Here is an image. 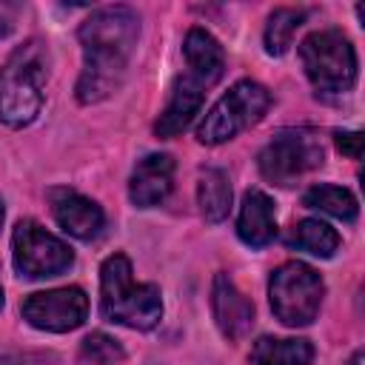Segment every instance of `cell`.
Segmentation results:
<instances>
[{
    "instance_id": "6da1fadb",
    "label": "cell",
    "mask_w": 365,
    "mask_h": 365,
    "mask_svg": "<svg viewBox=\"0 0 365 365\" xmlns=\"http://www.w3.org/2000/svg\"><path fill=\"white\" fill-rule=\"evenodd\" d=\"M77 37L83 46L77 100L86 106L100 103L114 94L125 77L128 60L140 37V20L125 6H106L83 20Z\"/></svg>"
},
{
    "instance_id": "7a4b0ae2",
    "label": "cell",
    "mask_w": 365,
    "mask_h": 365,
    "mask_svg": "<svg viewBox=\"0 0 365 365\" xmlns=\"http://www.w3.org/2000/svg\"><path fill=\"white\" fill-rule=\"evenodd\" d=\"M100 314L108 322L148 331L163 317L160 288L151 282H134L125 254H111L100 268Z\"/></svg>"
},
{
    "instance_id": "3957f363",
    "label": "cell",
    "mask_w": 365,
    "mask_h": 365,
    "mask_svg": "<svg viewBox=\"0 0 365 365\" xmlns=\"http://www.w3.org/2000/svg\"><path fill=\"white\" fill-rule=\"evenodd\" d=\"M48 51L40 40L17 46L0 68V120L11 128L29 125L43 106Z\"/></svg>"
},
{
    "instance_id": "277c9868",
    "label": "cell",
    "mask_w": 365,
    "mask_h": 365,
    "mask_svg": "<svg viewBox=\"0 0 365 365\" xmlns=\"http://www.w3.org/2000/svg\"><path fill=\"white\" fill-rule=\"evenodd\" d=\"M299 60L305 77L322 94H342L356 83V51L336 29L308 34L299 43Z\"/></svg>"
},
{
    "instance_id": "5b68a950",
    "label": "cell",
    "mask_w": 365,
    "mask_h": 365,
    "mask_svg": "<svg viewBox=\"0 0 365 365\" xmlns=\"http://www.w3.org/2000/svg\"><path fill=\"white\" fill-rule=\"evenodd\" d=\"M268 106H271V94L265 86H259L254 80H240L202 117V123L197 125V140L202 145L228 143L248 125L259 123L262 114L268 111Z\"/></svg>"
},
{
    "instance_id": "8992f818",
    "label": "cell",
    "mask_w": 365,
    "mask_h": 365,
    "mask_svg": "<svg viewBox=\"0 0 365 365\" xmlns=\"http://www.w3.org/2000/svg\"><path fill=\"white\" fill-rule=\"evenodd\" d=\"M322 294H325L322 277L311 265L297 262V259L279 265L271 274V282H268L271 311L288 328L311 325L317 311H319Z\"/></svg>"
},
{
    "instance_id": "52a82bcc",
    "label": "cell",
    "mask_w": 365,
    "mask_h": 365,
    "mask_svg": "<svg viewBox=\"0 0 365 365\" xmlns=\"http://www.w3.org/2000/svg\"><path fill=\"white\" fill-rule=\"evenodd\" d=\"M11 254H14V268L26 279H43V277H57L71 268L74 254L71 248L48 234L40 222L34 220H20L11 234Z\"/></svg>"
},
{
    "instance_id": "ba28073f",
    "label": "cell",
    "mask_w": 365,
    "mask_h": 365,
    "mask_svg": "<svg viewBox=\"0 0 365 365\" xmlns=\"http://www.w3.org/2000/svg\"><path fill=\"white\" fill-rule=\"evenodd\" d=\"M322 160H325V151L311 134H305V131H282L259 151L257 165H259V174L268 182L291 185L302 174L319 168Z\"/></svg>"
},
{
    "instance_id": "9c48e42d",
    "label": "cell",
    "mask_w": 365,
    "mask_h": 365,
    "mask_svg": "<svg viewBox=\"0 0 365 365\" xmlns=\"http://www.w3.org/2000/svg\"><path fill=\"white\" fill-rule=\"evenodd\" d=\"M23 319L31 328L51 331V334H66L74 331L86 322L88 317V297L83 288H51V291H37L23 299L20 305Z\"/></svg>"
},
{
    "instance_id": "30bf717a",
    "label": "cell",
    "mask_w": 365,
    "mask_h": 365,
    "mask_svg": "<svg viewBox=\"0 0 365 365\" xmlns=\"http://www.w3.org/2000/svg\"><path fill=\"white\" fill-rule=\"evenodd\" d=\"M208 88H211V83H208L205 77H200L197 71L188 68L185 74H180V77L174 80L171 97H168V103H165L160 120L154 123L157 137L171 140V137L182 134V131L191 125V120L200 114Z\"/></svg>"
},
{
    "instance_id": "8fae6325",
    "label": "cell",
    "mask_w": 365,
    "mask_h": 365,
    "mask_svg": "<svg viewBox=\"0 0 365 365\" xmlns=\"http://www.w3.org/2000/svg\"><path fill=\"white\" fill-rule=\"evenodd\" d=\"M211 311H214L217 328L231 342L242 339L248 334V328L254 325V305H251V299L222 271L211 282Z\"/></svg>"
},
{
    "instance_id": "7c38bea8",
    "label": "cell",
    "mask_w": 365,
    "mask_h": 365,
    "mask_svg": "<svg viewBox=\"0 0 365 365\" xmlns=\"http://www.w3.org/2000/svg\"><path fill=\"white\" fill-rule=\"evenodd\" d=\"M48 200H51V214L66 234H71L77 240H94L103 231L106 217L94 200H88L71 188H51Z\"/></svg>"
},
{
    "instance_id": "4fadbf2b",
    "label": "cell",
    "mask_w": 365,
    "mask_h": 365,
    "mask_svg": "<svg viewBox=\"0 0 365 365\" xmlns=\"http://www.w3.org/2000/svg\"><path fill=\"white\" fill-rule=\"evenodd\" d=\"M174 185V160L168 154H145L128 182V197L137 208H154L160 205Z\"/></svg>"
},
{
    "instance_id": "5bb4252c",
    "label": "cell",
    "mask_w": 365,
    "mask_h": 365,
    "mask_svg": "<svg viewBox=\"0 0 365 365\" xmlns=\"http://www.w3.org/2000/svg\"><path fill=\"white\" fill-rule=\"evenodd\" d=\"M237 234L251 248H262L277 237L274 200L265 191H259V188L245 191L242 205H240V217H237Z\"/></svg>"
},
{
    "instance_id": "9a60e30c",
    "label": "cell",
    "mask_w": 365,
    "mask_h": 365,
    "mask_svg": "<svg viewBox=\"0 0 365 365\" xmlns=\"http://www.w3.org/2000/svg\"><path fill=\"white\" fill-rule=\"evenodd\" d=\"M182 54H185V66L191 71H197L200 77H205L211 86L222 77L225 71V54H222V46L217 43L214 34H208L205 29H191L185 34V43H182Z\"/></svg>"
},
{
    "instance_id": "2e32d148",
    "label": "cell",
    "mask_w": 365,
    "mask_h": 365,
    "mask_svg": "<svg viewBox=\"0 0 365 365\" xmlns=\"http://www.w3.org/2000/svg\"><path fill=\"white\" fill-rule=\"evenodd\" d=\"M314 345L308 339L259 336L251 348V365H311Z\"/></svg>"
},
{
    "instance_id": "e0dca14e",
    "label": "cell",
    "mask_w": 365,
    "mask_h": 365,
    "mask_svg": "<svg viewBox=\"0 0 365 365\" xmlns=\"http://www.w3.org/2000/svg\"><path fill=\"white\" fill-rule=\"evenodd\" d=\"M197 202L205 222H222L231 211V185L222 168H205L197 182Z\"/></svg>"
},
{
    "instance_id": "ac0fdd59",
    "label": "cell",
    "mask_w": 365,
    "mask_h": 365,
    "mask_svg": "<svg viewBox=\"0 0 365 365\" xmlns=\"http://www.w3.org/2000/svg\"><path fill=\"white\" fill-rule=\"evenodd\" d=\"M285 242L291 248H297V251H308L314 257L328 259L339 248V234L322 220H299L291 228V234L285 237Z\"/></svg>"
},
{
    "instance_id": "d6986e66",
    "label": "cell",
    "mask_w": 365,
    "mask_h": 365,
    "mask_svg": "<svg viewBox=\"0 0 365 365\" xmlns=\"http://www.w3.org/2000/svg\"><path fill=\"white\" fill-rule=\"evenodd\" d=\"M302 205L305 208H317L328 217H336L342 222H354L359 214V205L354 200V194L342 185H314L302 194Z\"/></svg>"
},
{
    "instance_id": "ffe728a7",
    "label": "cell",
    "mask_w": 365,
    "mask_h": 365,
    "mask_svg": "<svg viewBox=\"0 0 365 365\" xmlns=\"http://www.w3.org/2000/svg\"><path fill=\"white\" fill-rule=\"evenodd\" d=\"M302 20H305L302 9H274L265 23V51L271 57L285 54L294 40V31L302 26Z\"/></svg>"
},
{
    "instance_id": "44dd1931",
    "label": "cell",
    "mask_w": 365,
    "mask_h": 365,
    "mask_svg": "<svg viewBox=\"0 0 365 365\" xmlns=\"http://www.w3.org/2000/svg\"><path fill=\"white\" fill-rule=\"evenodd\" d=\"M83 356L94 365H114L125 356V351L120 348V342L103 331H94L83 339Z\"/></svg>"
},
{
    "instance_id": "7402d4cb",
    "label": "cell",
    "mask_w": 365,
    "mask_h": 365,
    "mask_svg": "<svg viewBox=\"0 0 365 365\" xmlns=\"http://www.w3.org/2000/svg\"><path fill=\"white\" fill-rule=\"evenodd\" d=\"M336 148L342 154H348L351 160H359L362 157V134L359 131H336Z\"/></svg>"
},
{
    "instance_id": "603a6c76",
    "label": "cell",
    "mask_w": 365,
    "mask_h": 365,
    "mask_svg": "<svg viewBox=\"0 0 365 365\" xmlns=\"http://www.w3.org/2000/svg\"><path fill=\"white\" fill-rule=\"evenodd\" d=\"M14 17H17V9L11 3H0V40L14 29Z\"/></svg>"
},
{
    "instance_id": "cb8c5ba5",
    "label": "cell",
    "mask_w": 365,
    "mask_h": 365,
    "mask_svg": "<svg viewBox=\"0 0 365 365\" xmlns=\"http://www.w3.org/2000/svg\"><path fill=\"white\" fill-rule=\"evenodd\" d=\"M348 365H362V351H356L354 356H351V362Z\"/></svg>"
},
{
    "instance_id": "d4e9b609",
    "label": "cell",
    "mask_w": 365,
    "mask_h": 365,
    "mask_svg": "<svg viewBox=\"0 0 365 365\" xmlns=\"http://www.w3.org/2000/svg\"><path fill=\"white\" fill-rule=\"evenodd\" d=\"M0 225H3V200H0Z\"/></svg>"
},
{
    "instance_id": "484cf974",
    "label": "cell",
    "mask_w": 365,
    "mask_h": 365,
    "mask_svg": "<svg viewBox=\"0 0 365 365\" xmlns=\"http://www.w3.org/2000/svg\"><path fill=\"white\" fill-rule=\"evenodd\" d=\"M0 305H3V288H0Z\"/></svg>"
},
{
    "instance_id": "4316f807",
    "label": "cell",
    "mask_w": 365,
    "mask_h": 365,
    "mask_svg": "<svg viewBox=\"0 0 365 365\" xmlns=\"http://www.w3.org/2000/svg\"><path fill=\"white\" fill-rule=\"evenodd\" d=\"M3 365H9V362H3Z\"/></svg>"
}]
</instances>
